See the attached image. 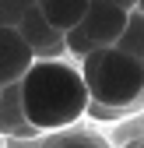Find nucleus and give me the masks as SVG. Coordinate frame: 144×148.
<instances>
[{"mask_svg":"<svg viewBox=\"0 0 144 148\" xmlns=\"http://www.w3.org/2000/svg\"><path fill=\"white\" fill-rule=\"evenodd\" d=\"M18 95H21V113L35 134H60L74 127L92 106L77 64L63 57L35 60L18 81Z\"/></svg>","mask_w":144,"mask_h":148,"instance_id":"1","label":"nucleus"},{"mask_svg":"<svg viewBox=\"0 0 144 148\" xmlns=\"http://www.w3.org/2000/svg\"><path fill=\"white\" fill-rule=\"evenodd\" d=\"M81 81L88 88V113L92 116H120L144 95V60L130 57L116 46L95 49L84 60H77Z\"/></svg>","mask_w":144,"mask_h":148,"instance_id":"2","label":"nucleus"},{"mask_svg":"<svg viewBox=\"0 0 144 148\" xmlns=\"http://www.w3.org/2000/svg\"><path fill=\"white\" fill-rule=\"evenodd\" d=\"M127 14H130V11H120V7L95 4V0H92L88 11H84V18L77 21V32H81L95 49H109V46L120 42L123 28H127Z\"/></svg>","mask_w":144,"mask_h":148,"instance_id":"3","label":"nucleus"},{"mask_svg":"<svg viewBox=\"0 0 144 148\" xmlns=\"http://www.w3.org/2000/svg\"><path fill=\"white\" fill-rule=\"evenodd\" d=\"M18 35L25 39V46L32 49L35 60H56V57H63V32H56L35 7L21 18Z\"/></svg>","mask_w":144,"mask_h":148,"instance_id":"4","label":"nucleus"},{"mask_svg":"<svg viewBox=\"0 0 144 148\" xmlns=\"http://www.w3.org/2000/svg\"><path fill=\"white\" fill-rule=\"evenodd\" d=\"M32 64H35V57L25 46V39L18 35V28H0V88L18 85Z\"/></svg>","mask_w":144,"mask_h":148,"instance_id":"5","label":"nucleus"},{"mask_svg":"<svg viewBox=\"0 0 144 148\" xmlns=\"http://www.w3.org/2000/svg\"><path fill=\"white\" fill-rule=\"evenodd\" d=\"M0 138H39L28 127L25 113H21V95H18V85L0 88Z\"/></svg>","mask_w":144,"mask_h":148,"instance_id":"6","label":"nucleus"},{"mask_svg":"<svg viewBox=\"0 0 144 148\" xmlns=\"http://www.w3.org/2000/svg\"><path fill=\"white\" fill-rule=\"evenodd\" d=\"M88 4H92V0H35V11H39L56 32H70V28H77V21L84 18Z\"/></svg>","mask_w":144,"mask_h":148,"instance_id":"7","label":"nucleus"},{"mask_svg":"<svg viewBox=\"0 0 144 148\" xmlns=\"http://www.w3.org/2000/svg\"><path fill=\"white\" fill-rule=\"evenodd\" d=\"M116 49H123V53H130V57L144 60V14L141 11H130L127 14V28H123Z\"/></svg>","mask_w":144,"mask_h":148,"instance_id":"8","label":"nucleus"},{"mask_svg":"<svg viewBox=\"0 0 144 148\" xmlns=\"http://www.w3.org/2000/svg\"><path fill=\"white\" fill-rule=\"evenodd\" d=\"M32 7L35 0H0V28H18Z\"/></svg>","mask_w":144,"mask_h":148,"instance_id":"9","label":"nucleus"},{"mask_svg":"<svg viewBox=\"0 0 144 148\" xmlns=\"http://www.w3.org/2000/svg\"><path fill=\"white\" fill-rule=\"evenodd\" d=\"M46 148H109V141L98 138V134H60Z\"/></svg>","mask_w":144,"mask_h":148,"instance_id":"10","label":"nucleus"},{"mask_svg":"<svg viewBox=\"0 0 144 148\" xmlns=\"http://www.w3.org/2000/svg\"><path fill=\"white\" fill-rule=\"evenodd\" d=\"M95 4H109V7H120V11H134L137 0H95Z\"/></svg>","mask_w":144,"mask_h":148,"instance_id":"11","label":"nucleus"},{"mask_svg":"<svg viewBox=\"0 0 144 148\" xmlns=\"http://www.w3.org/2000/svg\"><path fill=\"white\" fill-rule=\"evenodd\" d=\"M134 11H141V14H144V0H137V7H134Z\"/></svg>","mask_w":144,"mask_h":148,"instance_id":"12","label":"nucleus"},{"mask_svg":"<svg viewBox=\"0 0 144 148\" xmlns=\"http://www.w3.org/2000/svg\"><path fill=\"white\" fill-rule=\"evenodd\" d=\"M0 148H7V141H4V138H0Z\"/></svg>","mask_w":144,"mask_h":148,"instance_id":"13","label":"nucleus"},{"mask_svg":"<svg viewBox=\"0 0 144 148\" xmlns=\"http://www.w3.org/2000/svg\"><path fill=\"white\" fill-rule=\"evenodd\" d=\"M137 148H144V141H141V145H137Z\"/></svg>","mask_w":144,"mask_h":148,"instance_id":"14","label":"nucleus"}]
</instances>
